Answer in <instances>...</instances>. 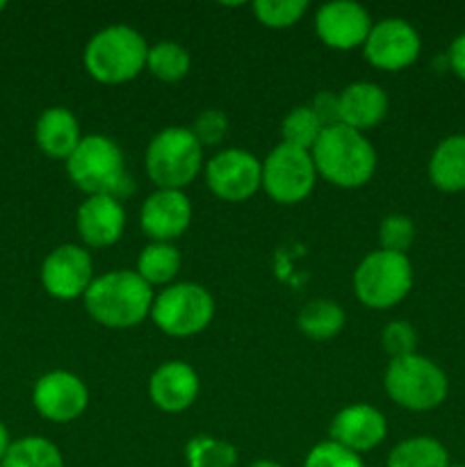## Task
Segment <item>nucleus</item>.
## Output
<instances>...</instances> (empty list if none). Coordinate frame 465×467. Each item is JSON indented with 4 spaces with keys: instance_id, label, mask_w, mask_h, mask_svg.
<instances>
[{
    "instance_id": "nucleus-10",
    "label": "nucleus",
    "mask_w": 465,
    "mask_h": 467,
    "mask_svg": "<svg viewBox=\"0 0 465 467\" xmlns=\"http://www.w3.org/2000/svg\"><path fill=\"white\" fill-rule=\"evenodd\" d=\"M205 182L217 199L240 203L263 187V162L249 150L226 149L208 160Z\"/></svg>"
},
{
    "instance_id": "nucleus-39",
    "label": "nucleus",
    "mask_w": 465,
    "mask_h": 467,
    "mask_svg": "<svg viewBox=\"0 0 465 467\" xmlns=\"http://www.w3.org/2000/svg\"><path fill=\"white\" fill-rule=\"evenodd\" d=\"M450 467H465V465H450Z\"/></svg>"
},
{
    "instance_id": "nucleus-13",
    "label": "nucleus",
    "mask_w": 465,
    "mask_h": 467,
    "mask_svg": "<svg viewBox=\"0 0 465 467\" xmlns=\"http://www.w3.org/2000/svg\"><path fill=\"white\" fill-rule=\"evenodd\" d=\"M41 283L55 299L68 301L85 296L94 283V263L82 246L62 244L46 255L41 265Z\"/></svg>"
},
{
    "instance_id": "nucleus-28",
    "label": "nucleus",
    "mask_w": 465,
    "mask_h": 467,
    "mask_svg": "<svg viewBox=\"0 0 465 467\" xmlns=\"http://www.w3.org/2000/svg\"><path fill=\"white\" fill-rule=\"evenodd\" d=\"M185 459L190 467H235L237 450L212 436H196L187 442Z\"/></svg>"
},
{
    "instance_id": "nucleus-7",
    "label": "nucleus",
    "mask_w": 465,
    "mask_h": 467,
    "mask_svg": "<svg viewBox=\"0 0 465 467\" xmlns=\"http://www.w3.org/2000/svg\"><path fill=\"white\" fill-rule=\"evenodd\" d=\"M413 287V267L408 255L372 251L354 272V292L367 308L386 310L401 304Z\"/></svg>"
},
{
    "instance_id": "nucleus-23",
    "label": "nucleus",
    "mask_w": 465,
    "mask_h": 467,
    "mask_svg": "<svg viewBox=\"0 0 465 467\" xmlns=\"http://www.w3.org/2000/svg\"><path fill=\"white\" fill-rule=\"evenodd\" d=\"M388 467H450V454L436 438H408L390 451Z\"/></svg>"
},
{
    "instance_id": "nucleus-2",
    "label": "nucleus",
    "mask_w": 465,
    "mask_h": 467,
    "mask_svg": "<svg viewBox=\"0 0 465 467\" xmlns=\"http://www.w3.org/2000/svg\"><path fill=\"white\" fill-rule=\"evenodd\" d=\"M310 155L317 176L342 190L363 187L377 171V150L372 141L345 123L324 128Z\"/></svg>"
},
{
    "instance_id": "nucleus-20",
    "label": "nucleus",
    "mask_w": 465,
    "mask_h": 467,
    "mask_svg": "<svg viewBox=\"0 0 465 467\" xmlns=\"http://www.w3.org/2000/svg\"><path fill=\"white\" fill-rule=\"evenodd\" d=\"M36 146L53 160H68L80 144V126L71 109L48 108L35 128Z\"/></svg>"
},
{
    "instance_id": "nucleus-33",
    "label": "nucleus",
    "mask_w": 465,
    "mask_h": 467,
    "mask_svg": "<svg viewBox=\"0 0 465 467\" xmlns=\"http://www.w3.org/2000/svg\"><path fill=\"white\" fill-rule=\"evenodd\" d=\"M190 130L201 146H217L228 132V117L222 109H203Z\"/></svg>"
},
{
    "instance_id": "nucleus-8",
    "label": "nucleus",
    "mask_w": 465,
    "mask_h": 467,
    "mask_svg": "<svg viewBox=\"0 0 465 467\" xmlns=\"http://www.w3.org/2000/svg\"><path fill=\"white\" fill-rule=\"evenodd\" d=\"M155 327L171 337H190L208 328L214 317V299L203 285L176 283L160 292L150 308Z\"/></svg>"
},
{
    "instance_id": "nucleus-27",
    "label": "nucleus",
    "mask_w": 465,
    "mask_h": 467,
    "mask_svg": "<svg viewBox=\"0 0 465 467\" xmlns=\"http://www.w3.org/2000/svg\"><path fill=\"white\" fill-rule=\"evenodd\" d=\"M322 130V121L315 117L310 105H301V108H294L290 114H285V119H283V144H290L301 150H313V146L317 144Z\"/></svg>"
},
{
    "instance_id": "nucleus-36",
    "label": "nucleus",
    "mask_w": 465,
    "mask_h": 467,
    "mask_svg": "<svg viewBox=\"0 0 465 467\" xmlns=\"http://www.w3.org/2000/svg\"><path fill=\"white\" fill-rule=\"evenodd\" d=\"M9 447H12V442H9V433L7 429H5V424L0 422V463H3L5 456H7Z\"/></svg>"
},
{
    "instance_id": "nucleus-31",
    "label": "nucleus",
    "mask_w": 465,
    "mask_h": 467,
    "mask_svg": "<svg viewBox=\"0 0 465 467\" xmlns=\"http://www.w3.org/2000/svg\"><path fill=\"white\" fill-rule=\"evenodd\" d=\"M304 467H365L363 459L333 441H324L310 450Z\"/></svg>"
},
{
    "instance_id": "nucleus-22",
    "label": "nucleus",
    "mask_w": 465,
    "mask_h": 467,
    "mask_svg": "<svg viewBox=\"0 0 465 467\" xmlns=\"http://www.w3.org/2000/svg\"><path fill=\"white\" fill-rule=\"evenodd\" d=\"M178 269H181V251L169 242H150L141 249L135 272L153 287L171 283Z\"/></svg>"
},
{
    "instance_id": "nucleus-17",
    "label": "nucleus",
    "mask_w": 465,
    "mask_h": 467,
    "mask_svg": "<svg viewBox=\"0 0 465 467\" xmlns=\"http://www.w3.org/2000/svg\"><path fill=\"white\" fill-rule=\"evenodd\" d=\"M76 226L85 244L94 249L112 246L126 228V210L112 196H87L78 208Z\"/></svg>"
},
{
    "instance_id": "nucleus-25",
    "label": "nucleus",
    "mask_w": 465,
    "mask_h": 467,
    "mask_svg": "<svg viewBox=\"0 0 465 467\" xmlns=\"http://www.w3.org/2000/svg\"><path fill=\"white\" fill-rule=\"evenodd\" d=\"M191 57L185 46L176 41H160V44L149 46V57H146V68L153 73L158 80L178 82L190 73Z\"/></svg>"
},
{
    "instance_id": "nucleus-29",
    "label": "nucleus",
    "mask_w": 465,
    "mask_h": 467,
    "mask_svg": "<svg viewBox=\"0 0 465 467\" xmlns=\"http://www.w3.org/2000/svg\"><path fill=\"white\" fill-rule=\"evenodd\" d=\"M308 12L305 0H258L253 3V14L263 26L267 27H290L301 21V16Z\"/></svg>"
},
{
    "instance_id": "nucleus-9",
    "label": "nucleus",
    "mask_w": 465,
    "mask_h": 467,
    "mask_svg": "<svg viewBox=\"0 0 465 467\" xmlns=\"http://www.w3.org/2000/svg\"><path fill=\"white\" fill-rule=\"evenodd\" d=\"M317 181L310 150L294 149L290 144H278L263 162V190L276 203L294 205L308 199Z\"/></svg>"
},
{
    "instance_id": "nucleus-12",
    "label": "nucleus",
    "mask_w": 465,
    "mask_h": 467,
    "mask_svg": "<svg viewBox=\"0 0 465 467\" xmlns=\"http://www.w3.org/2000/svg\"><path fill=\"white\" fill-rule=\"evenodd\" d=\"M32 404L41 418L50 422L67 424L80 418L89 404V390L80 377L71 372H48L35 383Z\"/></svg>"
},
{
    "instance_id": "nucleus-19",
    "label": "nucleus",
    "mask_w": 465,
    "mask_h": 467,
    "mask_svg": "<svg viewBox=\"0 0 465 467\" xmlns=\"http://www.w3.org/2000/svg\"><path fill=\"white\" fill-rule=\"evenodd\" d=\"M388 114V96L374 82H354L340 94V121L365 132L378 126Z\"/></svg>"
},
{
    "instance_id": "nucleus-11",
    "label": "nucleus",
    "mask_w": 465,
    "mask_h": 467,
    "mask_svg": "<svg viewBox=\"0 0 465 467\" xmlns=\"http://www.w3.org/2000/svg\"><path fill=\"white\" fill-rule=\"evenodd\" d=\"M422 39L418 30L404 18H383L369 30L363 53L374 68L401 71L418 59Z\"/></svg>"
},
{
    "instance_id": "nucleus-3",
    "label": "nucleus",
    "mask_w": 465,
    "mask_h": 467,
    "mask_svg": "<svg viewBox=\"0 0 465 467\" xmlns=\"http://www.w3.org/2000/svg\"><path fill=\"white\" fill-rule=\"evenodd\" d=\"M67 173L78 190L89 196H112L123 201L135 192V181L128 173L121 149L105 135L82 137L67 160Z\"/></svg>"
},
{
    "instance_id": "nucleus-35",
    "label": "nucleus",
    "mask_w": 465,
    "mask_h": 467,
    "mask_svg": "<svg viewBox=\"0 0 465 467\" xmlns=\"http://www.w3.org/2000/svg\"><path fill=\"white\" fill-rule=\"evenodd\" d=\"M447 62H450V68L465 80V32H460L454 41H451L450 50H447Z\"/></svg>"
},
{
    "instance_id": "nucleus-24",
    "label": "nucleus",
    "mask_w": 465,
    "mask_h": 467,
    "mask_svg": "<svg viewBox=\"0 0 465 467\" xmlns=\"http://www.w3.org/2000/svg\"><path fill=\"white\" fill-rule=\"evenodd\" d=\"M296 324L310 340H331L345 327V313L336 301L315 299L301 308Z\"/></svg>"
},
{
    "instance_id": "nucleus-26",
    "label": "nucleus",
    "mask_w": 465,
    "mask_h": 467,
    "mask_svg": "<svg viewBox=\"0 0 465 467\" xmlns=\"http://www.w3.org/2000/svg\"><path fill=\"white\" fill-rule=\"evenodd\" d=\"M3 467H64V459L57 447L39 436L21 438L12 442Z\"/></svg>"
},
{
    "instance_id": "nucleus-37",
    "label": "nucleus",
    "mask_w": 465,
    "mask_h": 467,
    "mask_svg": "<svg viewBox=\"0 0 465 467\" xmlns=\"http://www.w3.org/2000/svg\"><path fill=\"white\" fill-rule=\"evenodd\" d=\"M249 467H281V465L274 463V461H255V463H251Z\"/></svg>"
},
{
    "instance_id": "nucleus-5",
    "label": "nucleus",
    "mask_w": 465,
    "mask_h": 467,
    "mask_svg": "<svg viewBox=\"0 0 465 467\" xmlns=\"http://www.w3.org/2000/svg\"><path fill=\"white\" fill-rule=\"evenodd\" d=\"M388 397L408 410H433L447 400L450 381L440 365L419 354L392 358L383 377Z\"/></svg>"
},
{
    "instance_id": "nucleus-32",
    "label": "nucleus",
    "mask_w": 465,
    "mask_h": 467,
    "mask_svg": "<svg viewBox=\"0 0 465 467\" xmlns=\"http://www.w3.org/2000/svg\"><path fill=\"white\" fill-rule=\"evenodd\" d=\"M383 349L390 354V358H404V356L415 354V347H418V333L410 327L408 322H390L381 333Z\"/></svg>"
},
{
    "instance_id": "nucleus-16",
    "label": "nucleus",
    "mask_w": 465,
    "mask_h": 467,
    "mask_svg": "<svg viewBox=\"0 0 465 467\" xmlns=\"http://www.w3.org/2000/svg\"><path fill=\"white\" fill-rule=\"evenodd\" d=\"M328 433H331L333 442L360 456L363 451L381 445L388 433V424L381 410L374 406L354 404L342 409L333 418Z\"/></svg>"
},
{
    "instance_id": "nucleus-18",
    "label": "nucleus",
    "mask_w": 465,
    "mask_h": 467,
    "mask_svg": "<svg viewBox=\"0 0 465 467\" xmlns=\"http://www.w3.org/2000/svg\"><path fill=\"white\" fill-rule=\"evenodd\" d=\"M149 395L164 413H182L199 397V374L182 360H169L150 377Z\"/></svg>"
},
{
    "instance_id": "nucleus-4",
    "label": "nucleus",
    "mask_w": 465,
    "mask_h": 467,
    "mask_svg": "<svg viewBox=\"0 0 465 467\" xmlns=\"http://www.w3.org/2000/svg\"><path fill=\"white\" fill-rule=\"evenodd\" d=\"M149 44L130 26H109L96 32L85 48V68L103 85H121L146 68Z\"/></svg>"
},
{
    "instance_id": "nucleus-40",
    "label": "nucleus",
    "mask_w": 465,
    "mask_h": 467,
    "mask_svg": "<svg viewBox=\"0 0 465 467\" xmlns=\"http://www.w3.org/2000/svg\"><path fill=\"white\" fill-rule=\"evenodd\" d=\"M0 467H3V465H0Z\"/></svg>"
},
{
    "instance_id": "nucleus-14",
    "label": "nucleus",
    "mask_w": 465,
    "mask_h": 467,
    "mask_svg": "<svg viewBox=\"0 0 465 467\" xmlns=\"http://www.w3.org/2000/svg\"><path fill=\"white\" fill-rule=\"evenodd\" d=\"M372 26L367 9L351 0H333V3L322 5L315 16L317 36L328 48L336 50H351L363 46Z\"/></svg>"
},
{
    "instance_id": "nucleus-15",
    "label": "nucleus",
    "mask_w": 465,
    "mask_h": 467,
    "mask_svg": "<svg viewBox=\"0 0 465 467\" xmlns=\"http://www.w3.org/2000/svg\"><path fill=\"white\" fill-rule=\"evenodd\" d=\"M191 223V203L182 190H158L140 210V226L153 242L181 237Z\"/></svg>"
},
{
    "instance_id": "nucleus-38",
    "label": "nucleus",
    "mask_w": 465,
    "mask_h": 467,
    "mask_svg": "<svg viewBox=\"0 0 465 467\" xmlns=\"http://www.w3.org/2000/svg\"><path fill=\"white\" fill-rule=\"evenodd\" d=\"M3 9H5V3H3V0H0V12H3Z\"/></svg>"
},
{
    "instance_id": "nucleus-34",
    "label": "nucleus",
    "mask_w": 465,
    "mask_h": 467,
    "mask_svg": "<svg viewBox=\"0 0 465 467\" xmlns=\"http://www.w3.org/2000/svg\"><path fill=\"white\" fill-rule=\"evenodd\" d=\"M310 109L315 112V117L322 121L324 128L337 126L340 121V94H331V91H319L313 99Z\"/></svg>"
},
{
    "instance_id": "nucleus-1",
    "label": "nucleus",
    "mask_w": 465,
    "mask_h": 467,
    "mask_svg": "<svg viewBox=\"0 0 465 467\" xmlns=\"http://www.w3.org/2000/svg\"><path fill=\"white\" fill-rule=\"evenodd\" d=\"M85 308L105 328H132L144 322L153 308V287L137 272L114 269L94 278L85 292Z\"/></svg>"
},
{
    "instance_id": "nucleus-21",
    "label": "nucleus",
    "mask_w": 465,
    "mask_h": 467,
    "mask_svg": "<svg viewBox=\"0 0 465 467\" xmlns=\"http://www.w3.org/2000/svg\"><path fill=\"white\" fill-rule=\"evenodd\" d=\"M429 181L447 194L465 190V135H451L436 146L429 160Z\"/></svg>"
},
{
    "instance_id": "nucleus-30",
    "label": "nucleus",
    "mask_w": 465,
    "mask_h": 467,
    "mask_svg": "<svg viewBox=\"0 0 465 467\" xmlns=\"http://www.w3.org/2000/svg\"><path fill=\"white\" fill-rule=\"evenodd\" d=\"M378 242L381 251L390 254H404L415 242V223L406 214H388L378 226Z\"/></svg>"
},
{
    "instance_id": "nucleus-6",
    "label": "nucleus",
    "mask_w": 465,
    "mask_h": 467,
    "mask_svg": "<svg viewBox=\"0 0 465 467\" xmlns=\"http://www.w3.org/2000/svg\"><path fill=\"white\" fill-rule=\"evenodd\" d=\"M203 167V146L190 128H164L146 149V173L158 190H182Z\"/></svg>"
}]
</instances>
